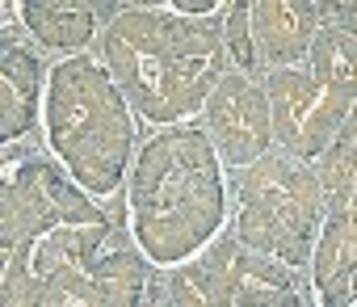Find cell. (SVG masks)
Instances as JSON below:
<instances>
[{
  "mask_svg": "<svg viewBox=\"0 0 357 307\" xmlns=\"http://www.w3.org/2000/svg\"><path fill=\"white\" fill-rule=\"evenodd\" d=\"M105 59L147 122H176L223 80V38L215 26L160 9H126L109 22Z\"/></svg>",
  "mask_w": 357,
  "mask_h": 307,
  "instance_id": "3",
  "label": "cell"
},
{
  "mask_svg": "<svg viewBox=\"0 0 357 307\" xmlns=\"http://www.w3.org/2000/svg\"><path fill=\"white\" fill-rule=\"evenodd\" d=\"M176 17H206V13H215V0H176Z\"/></svg>",
  "mask_w": 357,
  "mask_h": 307,
  "instance_id": "17",
  "label": "cell"
},
{
  "mask_svg": "<svg viewBox=\"0 0 357 307\" xmlns=\"http://www.w3.org/2000/svg\"><path fill=\"white\" fill-rule=\"evenodd\" d=\"M240 240L257 253L282 257L286 265H303L315 244L319 190L307 169L286 160H257L240 177Z\"/></svg>",
  "mask_w": 357,
  "mask_h": 307,
  "instance_id": "5",
  "label": "cell"
},
{
  "mask_svg": "<svg viewBox=\"0 0 357 307\" xmlns=\"http://www.w3.org/2000/svg\"><path fill=\"white\" fill-rule=\"evenodd\" d=\"M0 248L9 307H130L147 286L143 257L118 244V219L43 160L0 186Z\"/></svg>",
  "mask_w": 357,
  "mask_h": 307,
  "instance_id": "1",
  "label": "cell"
},
{
  "mask_svg": "<svg viewBox=\"0 0 357 307\" xmlns=\"http://www.w3.org/2000/svg\"><path fill=\"white\" fill-rule=\"evenodd\" d=\"M22 22L47 47H84L93 38L97 9L93 5H72V0H26Z\"/></svg>",
  "mask_w": 357,
  "mask_h": 307,
  "instance_id": "12",
  "label": "cell"
},
{
  "mask_svg": "<svg viewBox=\"0 0 357 307\" xmlns=\"http://www.w3.org/2000/svg\"><path fill=\"white\" fill-rule=\"evenodd\" d=\"M135 240L147 261L176 265L194 257L223 223V177L215 143L198 126L155 135L130 177Z\"/></svg>",
  "mask_w": 357,
  "mask_h": 307,
  "instance_id": "2",
  "label": "cell"
},
{
  "mask_svg": "<svg viewBox=\"0 0 357 307\" xmlns=\"http://www.w3.org/2000/svg\"><path fill=\"white\" fill-rule=\"evenodd\" d=\"M353 269H357V219L353 211H332L315 244V290L328 307L353 303Z\"/></svg>",
  "mask_w": 357,
  "mask_h": 307,
  "instance_id": "11",
  "label": "cell"
},
{
  "mask_svg": "<svg viewBox=\"0 0 357 307\" xmlns=\"http://www.w3.org/2000/svg\"><path fill=\"white\" fill-rule=\"evenodd\" d=\"M307 59L315 63L311 80L336 89V93H344V97L357 93V72H353V68H357V43H353V30H349V26H332V30H324L319 38H311Z\"/></svg>",
  "mask_w": 357,
  "mask_h": 307,
  "instance_id": "13",
  "label": "cell"
},
{
  "mask_svg": "<svg viewBox=\"0 0 357 307\" xmlns=\"http://www.w3.org/2000/svg\"><path fill=\"white\" fill-rule=\"evenodd\" d=\"M168 303H185V307H219V294H215V278L202 265H181L172 278H168Z\"/></svg>",
  "mask_w": 357,
  "mask_h": 307,
  "instance_id": "15",
  "label": "cell"
},
{
  "mask_svg": "<svg viewBox=\"0 0 357 307\" xmlns=\"http://www.w3.org/2000/svg\"><path fill=\"white\" fill-rule=\"evenodd\" d=\"M38 80L43 68L30 51H22L9 34H0V139L13 143L34 126L38 114Z\"/></svg>",
  "mask_w": 357,
  "mask_h": 307,
  "instance_id": "10",
  "label": "cell"
},
{
  "mask_svg": "<svg viewBox=\"0 0 357 307\" xmlns=\"http://www.w3.org/2000/svg\"><path fill=\"white\" fill-rule=\"evenodd\" d=\"M47 135L55 156L93 194H114L130 156V114L114 76L93 59H68L51 72Z\"/></svg>",
  "mask_w": 357,
  "mask_h": 307,
  "instance_id": "4",
  "label": "cell"
},
{
  "mask_svg": "<svg viewBox=\"0 0 357 307\" xmlns=\"http://www.w3.org/2000/svg\"><path fill=\"white\" fill-rule=\"evenodd\" d=\"M227 47H231V59L252 72L257 68V55H252V38H248V5H236L231 17H227Z\"/></svg>",
  "mask_w": 357,
  "mask_h": 307,
  "instance_id": "16",
  "label": "cell"
},
{
  "mask_svg": "<svg viewBox=\"0 0 357 307\" xmlns=\"http://www.w3.org/2000/svg\"><path fill=\"white\" fill-rule=\"evenodd\" d=\"M265 89H269V126L298 156H319L328 139L340 130V122L353 114V97L303 72H273Z\"/></svg>",
  "mask_w": 357,
  "mask_h": 307,
  "instance_id": "6",
  "label": "cell"
},
{
  "mask_svg": "<svg viewBox=\"0 0 357 307\" xmlns=\"http://www.w3.org/2000/svg\"><path fill=\"white\" fill-rule=\"evenodd\" d=\"M319 181L328 190L332 211H353V194H357V122H353V114H349V122H340L332 147L324 151Z\"/></svg>",
  "mask_w": 357,
  "mask_h": 307,
  "instance_id": "14",
  "label": "cell"
},
{
  "mask_svg": "<svg viewBox=\"0 0 357 307\" xmlns=\"http://www.w3.org/2000/svg\"><path fill=\"white\" fill-rule=\"evenodd\" d=\"M206 118L215 130V147L227 165H252L265 156L273 139L269 126V97L252 89L244 76H223L206 101Z\"/></svg>",
  "mask_w": 357,
  "mask_h": 307,
  "instance_id": "7",
  "label": "cell"
},
{
  "mask_svg": "<svg viewBox=\"0 0 357 307\" xmlns=\"http://www.w3.org/2000/svg\"><path fill=\"white\" fill-rule=\"evenodd\" d=\"M206 269L215 278L219 303H231V307H298L294 282L282 274V265L252 257L236 240L215 244V253L206 257Z\"/></svg>",
  "mask_w": 357,
  "mask_h": 307,
  "instance_id": "8",
  "label": "cell"
},
{
  "mask_svg": "<svg viewBox=\"0 0 357 307\" xmlns=\"http://www.w3.org/2000/svg\"><path fill=\"white\" fill-rule=\"evenodd\" d=\"M248 38L257 59L273 68H290L311 51L315 9L303 0H257V5H248Z\"/></svg>",
  "mask_w": 357,
  "mask_h": 307,
  "instance_id": "9",
  "label": "cell"
}]
</instances>
